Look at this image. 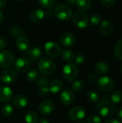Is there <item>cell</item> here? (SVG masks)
I'll list each match as a JSON object with an SVG mask.
<instances>
[{"label":"cell","mask_w":122,"mask_h":123,"mask_svg":"<svg viewBox=\"0 0 122 123\" xmlns=\"http://www.w3.org/2000/svg\"><path fill=\"white\" fill-rule=\"evenodd\" d=\"M96 110L100 116L103 117H109L115 113L116 107L111 100H101L97 102Z\"/></svg>","instance_id":"1"},{"label":"cell","mask_w":122,"mask_h":123,"mask_svg":"<svg viewBox=\"0 0 122 123\" xmlns=\"http://www.w3.org/2000/svg\"><path fill=\"white\" fill-rule=\"evenodd\" d=\"M39 71L44 76H50L53 74L56 70L55 62L49 58H42L39 60L38 63Z\"/></svg>","instance_id":"2"},{"label":"cell","mask_w":122,"mask_h":123,"mask_svg":"<svg viewBox=\"0 0 122 123\" xmlns=\"http://www.w3.org/2000/svg\"><path fill=\"white\" fill-rule=\"evenodd\" d=\"M79 71L74 63H68L63 68V76L68 81H73L78 76Z\"/></svg>","instance_id":"3"},{"label":"cell","mask_w":122,"mask_h":123,"mask_svg":"<svg viewBox=\"0 0 122 123\" xmlns=\"http://www.w3.org/2000/svg\"><path fill=\"white\" fill-rule=\"evenodd\" d=\"M55 15L60 20L68 21L72 17L73 12L68 5L60 4L55 9Z\"/></svg>","instance_id":"4"},{"label":"cell","mask_w":122,"mask_h":123,"mask_svg":"<svg viewBox=\"0 0 122 123\" xmlns=\"http://www.w3.org/2000/svg\"><path fill=\"white\" fill-rule=\"evenodd\" d=\"M96 83L98 89L103 92H111L115 86L114 81L108 76H101L97 80Z\"/></svg>","instance_id":"5"},{"label":"cell","mask_w":122,"mask_h":123,"mask_svg":"<svg viewBox=\"0 0 122 123\" xmlns=\"http://www.w3.org/2000/svg\"><path fill=\"white\" fill-rule=\"evenodd\" d=\"M88 15L82 11L76 12L73 16V24L81 29L86 27L88 25Z\"/></svg>","instance_id":"6"},{"label":"cell","mask_w":122,"mask_h":123,"mask_svg":"<svg viewBox=\"0 0 122 123\" xmlns=\"http://www.w3.org/2000/svg\"><path fill=\"white\" fill-rule=\"evenodd\" d=\"M45 52L50 58H55L60 54V48L55 42L49 41L45 44Z\"/></svg>","instance_id":"7"},{"label":"cell","mask_w":122,"mask_h":123,"mask_svg":"<svg viewBox=\"0 0 122 123\" xmlns=\"http://www.w3.org/2000/svg\"><path fill=\"white\" fill-rule=\"evenodd\" d=\"M14 61L13 54L9 50H3L0 52V66L3 68L10 67Z\"/></svg>","instance_id":"8"},{"label":"cell","mask_w":122,"mask_h":123,"mask_svg":"<svg viewBox=\"0 0 122 123\" xmlns=\"http://www.w3.org/2000/svg\"><path fill=\"white\" fill-rule=\"evenodd\" d=\"M86 116V110L80 106L73 107L68 112V117L73 121H78Z\"/></svg>","instance_id":"9"},{"label":"cell","mask_w":122,"mask_h":123,"mask_svg":"<svg viewBox=\"0 0 122 123\" xmlns=\"http://www.w3.org/2000/svg\"><path fill=\"white\" fill-rule=\"evenodd\" d=\"M1 81L6 84H10L17 79V73L14 70L8 68L4 70L1 74Z\"/></svg>","instance_id":"10"},{"label":"cell","mask_w":122,"mask_h":123,"mask_svg":"<svg viewBox=\"0 0 122 123\" xmlns=\"http://www.w3.org/2000/svg\"><path fill=\"white\" fill-rule=\"evenodd\" d=\"M74 98H75V96H74L73 92L71 89H65L62 92L60 96V101L63 105L68 106V105H71L73 102Z\"/></svg>","instance_id":"11"},{"label":"cell","mask_w":122,"mask_h":123,"mask_svg":"<svg viewBox=\"0 0 122 123\" xmlns=\"http://www.w3.org/2000/svg\"><path fill=\"white\" fill-rule=\"evenodd\" d=\"M30 63L27 58L24 57H20L16 60L14 63V68L19 73L26 72L29 68Z\"/></svg>","instance_id":"12"},{"label":"cell","mask_w":122,"mask_h":123,"mask_svg":"<svg viewBox=\"0 0 122 123\" xmlns=\"http://www.w3.org/2000/svg\"><path fill=\"white\" fill-rule=\"evenodd\" d=\"M60 42L65 47H70L75 43L76 37L73 33L65 32L60 36Z\"/></svg>","instance_id":"13"},{"label":"cell","mask_w":122,"mask_h":123,"mask_svg":"<svg viewBox=\"0 0 122 123\" xmlns=\"http://www.w3.org/2000/svg\"><path fill=\"white\" fill-rule=\"evenodd\" d=\"M54 110V104L50 100L43 101L39 107L40 112L43 115H50Z\"/></svg>","instance_id":"14"},{"label":"cell","mask_w":122,"mask_h":123,"mask_svg":"<svg viewBox=\"0 0 122 123\" xmlns=\"http://www.w3.org/2000/svg\"><path fill=\"white\" fill-rule=\"evenodd\" d=\"M99 30L102 35L109 36L112 34L114 31V27L111 22H109V20H104L101 23Z\"/></svg>","instance_id":"15"},{"label":"cell","mask_w":122,"mask_h":123,"mask_svg":"<svg viewBox=\"0 0 122 123\" xmlns=\"http://www.w3.org/2000/svg\"><path fill=\"white\" fill-rule=\"evenodd\" d=\"M13 92L12 89L6 86H0V102H6L12 99Z\"/></svg>","instance_id":"16"},{"label":"cell","mask_w":122,"mask_h":123,"mask_svg":"<svg viewBox=\"0 0 122 123\" xmlns=\"http://www.w3.org/2000/svg\"><path fill=\"white\" fill-rule=\"evenodd\" d=\"M28 58L32 61H36L42 56V50L38 47H32L26 51Z\"/></svg>","instance_id":"17"},{"label":"cell","mask_w":122,"mask_h":123,"mask_svg":"<svg viewBox=\"0 0 122 123\" xmlns=\"http://www.w3.org/2000/svg\"><path fill=\"white\" fill-rule=\"evenodd\" d=\"M12 104L14 107H15L16 108H19V109L24 108L28 104V99L26 96L19 94V95L16 96L14 98L12 101Z\"/></svg>","instance_id":"18"},{"label":"cell","mask_w":122,"mask_h":123,"mask_svg":"<svg viewBox=\"0 0 122 123\" xmlns=\"http://www.w3.org/2000/svg\"><path fill=\"white\" fill-rule=\"evenodd\" d=\"M44 17H45V12L40 9H34L32 12H31L29 18L32 23H37L41 20H42Z\"/></svg>","instance_id":"19"},{"label":"cell","mask_w":122,"mask_h":123,"mask_svg":"<svg viewBox=\"0 0 122 123\" xmlns=\"http://www.w3.org/2000/svg\"><path fill=\"white\" fill-rule=\"evenodd\" d=\"M16 46L20 51H27L29 48V41L26 37L20 36L17 39Z\"/></svg>","instance_id":"20"},{"label":"cell","mask_w":122,"mask_h":123,"mask_svg":"<svg viewBox=\"0 0 122 123\" xmlns=\"http://www.w3.org/2000/svg\"><path fill=\"white\" fill-rule=\"evenodd\" d=\"M109 70V65L104 61H100L96 63L94 68V71L96 75L98 76H104L108 73Z\"/></svg>","instance_id":"21"},{"label":"cell","mask_w":122,"mask_h":123,"mask_svg":"<svg viewBox=\"0 0 122 123\" xmlns=\"http://www.w3.org/2000/svg\"><path fill=\"white\" fill-rule=\"evenodd\" d=\"M63 88V83L60 79H55L49 85L50 92L53 94H57L60 92Z\"/></svg>","instance_id":"22"},{"label":"cell","mask_w":122,"mask_h":123,"mask_svg":"<svg viewBox=\"0 0 122 123\" xmlns=\"http://www.w3.org/2000/svg\"><path fill=\"white\" fill-rule=\"evenodd\" d=\"M60 54H61L62 59L65 62L70 63V62H72L73 61H74L75 54L73 52V50H71L70 49H68V48L63 49L60 52Z\"/></svg>","instance_id":"23"},{"label":"cell","mask_w":122,"mask_h":123,"mask_svg":"<svg viewBox=\"0 0 122 123\" xmlns=\"http://www.w3.org/2000/svg\"><path fill=\"white\" fill-rule=\"evenodd\" d=\"M91 0H76V5L77 8L82 12L88 10L91 6Z\"/></svg>","instance_id":"24"},{"label":"cell","mask_w":122,"mask_h":123,"mask_svg":"<svg viewBox=\"0 0 122 123\" xmlns=\"http://www.w3.org/2000/svg\"><path fill=\"white\" fill-rule=\"evenodd\" d=\"M86 99L89 102L91 103H97L99 101V94L93 90H89L86 93Z\"/></svg>","instance_id":"25"},{"label":"cell","mask_w":122,"mask_h":123,"mask_svg":"<svg viewBox=\"0 0 122 123\" xmlns=\"http://www.w3.org/2000/svg\"><path fill=\"white\" fill-rule=\"evenodd\" d=\"M9 33L10 35L13 37H19L20 36H22V35L24 33V30L20 26L16 25L11 28Z\"/></svg>","instance_id":"26"},{"label":"cell","mask_w":122,"mask_h":123,"mask_svg":"<svg viewBox=\"0 0 122 123\" xmlns=\"http://www.w3.org/2000/svg\"><path fill=\"white\" fill-rule=\"evenodd\" d=\"M25 122L26 123H37L38 115L36 112L29 111L25 115Z\"/></svg>","instance_id":"27"},{"label":"cell","mask_w":122,"mask_h":123,"mask_svg":"<svg viewBox=\"0 0 122 123\" xmlns=\"http://www.w3.org/2000/svg\"><path fill=\"white\" fill-rule=\"evenodd\" d=\"M110 100L115 103H120L122 102V92L120 91H114L109 96Z\"/></svg>","instance_id":"28"},{"label":"cell","mask_w":122,"mask_h":123,"mask_svg":"<svg viewBox=\"0 0 122 123\" xmlns=\"http://www.w3.org/2000/svg\"><path fill=\"white\" fill-rule=\"evenodd\" d=\"M39 76H40L39 71L36 69H32L27 73L26 77H27V80L28 81L34 82L39 79Z\"/></svg>","instance_id":"29"},{"label":"cell","mask_w":122,"mask_h":123,"mask_svg":"<svg viewBox=\"0 0 122 123\" xmlns=\"http://www.w3.org/2000/svg\"><path fill=\"white\" fill-rule=\"evenodd\" d=\"M115 56L120 61H122V39L119 40L114 46Z\"/></svg>","instance_id":"30"},{"label":"cell","mask_w":122,"mask_h":123,"mask_svg":"<svg viewBox=\"0 0 122 123\" xmlns=\"http://www.w3.org/2000/svg\"><path fill=\"white\" fill-rule=\"evenodd\" d=\"M84 84L81 80H75L72 84V89L76 92H79L83 90Z\"/></svg>","instance_id":"31"},{"label":"cell","mask_w":122,"mask_h":123,"mask_svg":"<svg viewBox=\"0 0 122 123\" xmlns=\"http://www.w3.org/2000/svg\"><path fill=\"white\" fill-rule=\"evenodd\" d=\"M101 16L99 14H93L91 17V19H90V22H91V25H93V26H96V25H99L101 24Z\"/></svg>","instance_id":"32"},{"label":"cell","mask_w":122,"mask_h":123,"mask_svg":"<svg viewBox=\"0 0 122 123\" xmlns=\"http://www.w3.org/2000/svg\"><path fill=\"white\" fill-rule=\"evenodd\" d=\"M13 112V107L11 105H5L1 108V113L5 117L10 116Z\"/></svg>","instance_id":"33"},{"label":"cell","mask_w":122,"mask_h":123,"mask_svg":"<svg viewBox=\"0 0 122 123\" xmlns=\"http://www.w3.org/2000/svg\"><path fill=\"white\" fill-rule=\"evenodd\" d=\"M37 93L40 97L47 96L50 93V89L48 86H39Z\"/></svg>","instance_id":"34"},{"label":"cell","mask_w":122,"mask_h":123,"mask_svg":"<svg viewBox=\"0 0 122 123\" xmlns=\"http://www.w3.org/2000/svg\"><path fill=\"white\" fill-rule=\"evenodd\" d=\"M37 84L39 86H48L50 85V79L46 77H41L37 79Z\"/></svg>","instance_id":"35"},{"label":"cell","mask_w":122,"mask_h":123,"mask_svg":"<svg viewBox=\"0 0 122 123\" xmlns=\"http://www.w3.org/2000/svg\"><path fill=\"white\" fill-rule=\"evenodd\" d=\"M74 60H75V62H76V63L77 65H81V64H83V63L85 62V61H86V57H85V55H84L83 54L79 53V54H78V55L75 57Z\"/></svg>","instance_id":"36"},{"label":"cell","mask_w":122,"mask_h":123,"mask_svg":"<svg viewBox=\"0 0 122 123\" xmlns=\"http://www.w3.org/2000/svg\"><path fill=\"white\" fill-rule=\"evenodd\" d=\"M55 0H38L39 4L44 8H49L50 7Z\"/></svg>","instance_id":"37"},{"label":"cell","mask_w":122,"mask_h":123,"mask_svg":"<svg viewBox=\"0 0 122 123\" xmlns=\"http://www.w3.org/2000/svg\"><path fill=\"white\" fill-rule=\"evenodd\" d=\"M87 123H101V120L98 116L92 115L88 117Z\"/></svg>","instance_id":"38"},{"label":"cell","mask_w":122,"mask_h":123,"mask_svg":"<svg viewBox=\"0 0 122 123\" xmlns=\"http://www.w3.org/2000/svg\"><path fill=\"white\" fill-rule=\"evenodd\" d=\"M116 0H100L101 4L106 7H110L116 3Z\"/></svg>","instance_id":"39"},{"label":"cell","mask_w":122,"mask_h":123,"mask_svg":"<svg viewBox=\"0 0 122 123\" xmlns=\"http://www.w3.org/2000/svg\"><path fill=\"white\" fill-rule=\"evenodd\" d=\"M97 80H98L97 77H96L95 75H93V74H90V75L88 76V81L89 83H91V84H94V83H96V82L97 81Z\"/></svg>","instance_id":"40"},{"label":"cell","mask_w":122,"mask_h":123,"mask_svg":"<svg viewBox=\"0 0 122 123\" xmlns=\"http://www.w3.org/2000/svg\"><path fill=\"white\" fill-rule=\"evenodd\" d=\"M6 46V41L4 40V38L0 37V50L4 49Z\"/></svg>","instance_id":"41"},{"label":"cell","mask_w":122,"mask_h":123,"mask_svg":"<svg viewBox=\"0 0 122 123\" xmlns=\"http://www.w3.org/2000/svg\"><path fill=\"white\" fill-rule=\"evenodd\" d=\"M6 5V0H0V10H2L5 8Z\"/></svg>","instance_id":"42"},{"label":"cell","mask_w":122,"mask_h":123,"mask_svg":"<svg viewBox=\"0 0 122 123\" xmlns=\"http://www.w3.org/2000/svg\"><path fill=\"white\" fill-rule=\"evenodd\" d=\"M117 117L119 118V120L122 122V106L119 109L118 112H117Z\"/></svg>","instance_id":"43"},{"label":"cell","mask_w":122,"mask_h":123,"mask_svg":"<svg viewBox=\"0 0 122 123\" xmlns=\"http://www.w3.org/2000/svg\"><path fill=\"white\" fill-rule=\"evenodd\" d=\"M105 123H121L120 121H119L118 120L116 119H109L108 120H106Z\"/></svg>","instance_id":"44"},{"label":"cell","mask_w":122,"mask_h":123,"mask_svg":"<svg viewBox=\"0 0 122 123\" xmlns=\"http://www.w3.org/2000/svg\"><path fill=\"white\" fill-rule=\"evenodd\" d=\"M76 0H66V3L68 5H76Z\"/></svg>","instance_id":"45"},{"label":"cell","mask_w":122,"mask_h":123,"mask_svg":"<svg viewBox=\"0 0 122 123\" xmlns=\"http://www.w3.org/2000/svg\"><path fill=\"white\" fill-rule=\"evenodd\" d=\"M39 123H49V121L46 117H42Z\"/></svg>","instance_id":"46"},{"label":"cell","mask_w":122,"mask_h":123,"mask_svg":"<svg viewBox=\"0 0 122 123\" xmlns=\"http://www.w3.org/2000/svg\"><path fill=\"white\" fill-rule=\"evenodd\" d=\"M3 19H4V15H3L2 12H0V24L3 22Z\"/></svg>","instance_id":"47"},{"label":"cell","mask_w":122,"mask_h":123,"mask_svg":"<svg viewBox=\"0 0 122 123\" xmlns=\"http://www.w3.org/2000/svg\"><path fill=\"white\" fill-rule=\"evenodd\" d=\"M120 72H121V74H122V66H121V67H120Z\"/></svg>","instance_id":"48"},{"label":"cell","mask_w":122,"mask_h":123,"mask_svg":"<svg viewBox=\"0 0 122 123\" xmlns=\"http://www.w3.org/2000/svg\"><path fill=\"white\" fill-rule=\"evenodd\" d=\"M86 123V122H83V121H81V122H79V123Z\"/></svg>","instance_id":"49"},{"label":"cell","mask_w":122,"mask_h":123,"mask_svg":"<svg viewBox=\"0 0 122 123\" xmlns=\"http://www.w3.org/2000/svg\"><path fill=\"white\" fill-rule=\"evenodd\" d=\"M18 1H24V0H17Z\"/></svg>","instance_id":"50"},{"label":"cell","mask_w":122,"mask_h":123,"mask_svg":"<svg viewBox=\"0 0 122 123\" xmlns=\"http://www.w3.org/2000/svg\"><path fill=\"white\" fill-rule=\"evenodd\" d=\"M0 82H1V79H0Z\"/></svg>","instance_id":"51"}]
</instances>
